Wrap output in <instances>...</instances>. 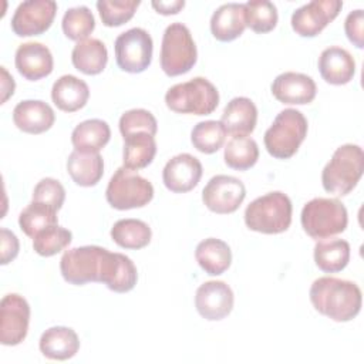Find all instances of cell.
<instances>
[{
  "mask_svg": "<svg viewBox=\"0 0 364 364\" xmlns=\"http://www.w3.org/2000/svg\"><path fill=\"white\" fill-rule=\"evenodd\" d=\"M119 131L122 136H128L135 132H146L154 136L158 131V122L148 109L135 108L121 115Z\"/></svg>",
  "mask_w": 364,
  "mask_h": 364,
  "instance_id": "40",
  "label": "cell"
},
{
  "mask_svg": "<svg viewBox=\"0 0 364 364\" xmlns=\"http://www.w3.org/2000/svg\"><path fill=\"white\" fill-rule=\"evenodd\" d=\"M13 121L20 131L37 135L48 131L53 127L55 114L44 101L26 100L14 107Z\"/></svg>",
  "mask_w": 364,
  "mask_h": 364,
  "instance_id": "19",
  "label": "cell"
},
{
  "mask_svg": "<svg viewBox=\"0 0 364 364\" xmlns=\"http://www.w3.org/2000/svg\"><path fill=\"white\" fill-rule=\"evenodd\" d=\"M18 225L24 235L34 239V236L38 235L41 230L58 225L57 210L46 203L33 200L21 210L18 216Z\"/></svg>",
  "mask_w": 364,
  "mask_h": 364,
  "instance_id": "34",
  "label": "cell"
},
{
  "mask_svg": "<svg viewBox=\"0 0 364 364\" xmlns=\"http://www.w3.org/2000/svg\"><path fill=\"white\" fill-rule=\"evenodd\" d=\"M108 249L88 245L67 250L60 260V270L64 280L70 284L82 286L91 282H100Z\"/></svg>",
  "mask_w": 364,
  "mask_h": 364,
  "instance_id": "9",
  "label": "cell"
},
{
  "mask_svg": "<svg viewBox=\"0 0 364 364\" xmlns=\"http://www.w3.org/2000/svg\"><path fill=\"white\" fill-rule=\"evenodd\" d=\"M343 3L340 0H313L291 14V28L301 37H316L333 21Z\"/></svg>",
  "mask_w": 364,
  "mask_h": 364,
  "instance_id": "14",
  "label": "cell"
},
{
  "mask_svg": "<svg viewBox=\"0 0 364 364\" xmlns=\"http://www.w3.org/2000/svg\"><path fill=\"white\" fill-rule=\"evenodd\" d=\"M290 198L279 191L269 192L250 202L245 210V223L250 230L276 235L286 232L291 223Z\"/></svg>",
  "mask_w": 364,
  "mask_h": 364,
  "instance_id": "3",
  "label": "cell"
},
{
  "mask_svg": "<svg viewBox=\"0 0 364 364\" xmlns=\"http://www.w3.org/2000/svg\"><path fill=\"white\" fill-rule=\"evenodd\" d=\"M16 68L28 81H37L53 71L54 60L47 46L41 43H23L16 51Z\"/></svg>",
  "mask_w": 364,
  "mask_h": 364,
  "instance_id": "18",
  "label": "cell"
},
{
  "mask_svg": "<svg viewBox=\"0 0 364 364\" xmlns=\"http://www.w3.org/2000/svg\"><path fill=\"white\" fill-rule=\"evenodd\" d=\"M318 71L326 82L344 85L355 74V61L346 48L337 46L328 47L318 57Z\"/></svg>",
  "mask_w": 364,
  "mask_h": 364,
  "instance_id": "20",
  "label": "cell"
},
{
  "mask_svg": "<svg viewBox=\"0 0 364 364\" xmlns=\"http://www.w3.org/2000/svg\"><path fill=\"white\" fill-rule=\"evenodd\" d=\"M316 266L324 273H337L350 262V245L343 239L320 240L314 246Z\"/></svg>",
  "mask_w": 364,
  "mask_h": 364,
  "instance_id": "31",
  "label": "cell"
},
{
  "mask_svg": "<svg viewBox=\"0 0 364 364\" xmlns=\"http://www.w3.org/2000/svg\"><path fill=\"white\" fill-rule=\"evenodd\" d=\"M304 232L313 239H326L346 230V206L334 198H314L303 206L300 216Z\"/></svg>",
  "mask_w": 364,
  "mask_h": 364,
  "instance_id": "6",
  "label": "cell"
},
{
  "mask_svg": "<svg viewBox=\"0 0 364 364\" xmlns=\"http://www.w3.org/2000/svg\"><path fill=\"white\" fill-rule=\"evenodd\" d=\"M185 6L183 0H172V1H152V7L156 10V13L169 16L179 13Z\"/></svg>",
  "mask_w": 364,
  "mask_h": 364,
  "instance_id": "44",
  "label": "cell"
},
{
  "mask_svg": "<svg viewBox=\"0 0 364 364\" xmlns=\"http://www.w3.org/2000/svg\"><path fill=\"white\" fill-rule=\"evenodd\" d=\"M0 235H1V264H7L17 257L20 245H18L17 236L11 230L1 228Z\"/></svg>",
  "mask_w": 364,
  "mask_h": 364,
  "instance_id": "43",
  "label": "cell"
},
{
  "mask_svg": "<svg viewBox=\"0 0 364 364\" xmlns=\"http://www.w3.org/2000/svg\"><path fill=\"white\" fill-rule=\"evenodd\" d=\"M155 138L146 132H135L124 136V166L131 171L146 168L155 158Z\"/></svg>",
  "mask_w": 364,
  "mask_h": 364,
  "instance_id": "30",
  "label": "cell"
},
{
  "mask_svg": "<svg viewBox=\"0 0 364 364\" xmlns=\"http://www.w3.org/2000/svg\"><path fill=\"white\" fill-rule=\"evenodd\" d=\"M30 306L17 294H6L0 301V343L3 346L20 344L28 331Z\"/></svg>",
  "mask_w": 364,
  "mask_h": 364,
  "instance_id": "11",
  "label": "cell"
},
{
  "mask_svg": "<svg viewBox=\"0 0 364 364\" xmlns=\"http://www.w3.org/2000/svg\"><path fill=\"white\" fill-rule=\"evenodd\" d=\"M220 122L233 136L249 135L257 122V108L250 98L236 97L225 107Z\"/></svg>",
  "mask_w": 364,
  "mask_h": 364,
  "instance_id": "25",
  "label": "cell"
},
{
  "mask_svg": "<svg viewBox=\"0 0 364 364\" xmlns=\"http://www.w3.org/2000/svg\"><path fill=\"white\" fill-rule=\"evenodd\" d=\"M61 27L67 38L82 41L94 31L95 18L87 6L71 7L64 13Z\"/></svg>",
  "mask_w": 364,
  "mask_h": 364,
  "instance_id": "36",
  "label": "cell"
},
{
  "mask_svg": "<svg viewBox=\"0 0 364 364\" xmlns=\"http://www.w3.org/2000/svg\"><path fill=\"white\" fill-rule=\"evenodd\" d=\"M225 162L236 171L252 168L259 159V146L255 139L247 135H235L225 146Z\"/></svg>",
  "mask_w": 364,
  "mask_h": 364,
  "instance_id": "33",
  "label": "cell"
},
{
  "mask_svg": "<svg viewBox=\"0 0 364 364\" xmlns=\"http://www.w3.org/2000/svg\"><path fill=\"white\" fill-rule=\"evenodd\" d=\"M109 138V125L98 118L80 122L71 134L74 148L82 152H100L108 144Z\"/></svg>",
  "mask_w": 364,
  "mask_h": 364,
  "instance_id": "29",
  "label": "cell"
},
{
  "mask_svg": "<svg viewBox=\"0 0 364 364\" xmlns=\"http://www.w3.org/2000/svg\"><path fill=\"white\" fill-rule=\"evenodd\" d=\"M245 28V4L242 3L222 4L212 14L210 31L212 36L219 41H233L243 34Z\"/></svg>",
  "mask_w": 364,
  "mask_h": 364,
  "instance_id": "22",
  "label": "cell"
},
{
  "mask_svg": "<svg viewBox=\"0 0 364 364\" xmlns=\"http://www.w3.org/2000/svg\"><path fill=\"white\" fill-rule=\"evenodd\" d=\"M40 351L50 360H68L74 357L80 348L77 333L64 326L47 328L40 337Z\"/></svg>",
  "mask_w": 364,
  "mask_h": 364,
  "instance_id": "23",
  "label": "cell"
},
{
  "mask_svg": "<svg viewBox=\"0 0 364 364\" xmlns=\"http://www.w3.org/2000/svg\"><path fill=\"white\" fill-rule=\"evenodd\" d=\"M0 70H1V104H4L7 101V98L10 95H13L16 82L4 67H0Z\"/></svg>",
  "mask_w": 364,
  "mask_h": 364,
  "instance_id": "45",
  "label": "cell"
},
{
  "mask_svg": "<svg viewBox=\"0 0 364 364\" xmlns=\"http://www.w3.org/2000/svg\"><path fill=\"white\" fill-rule=\"evenodd\" d=\"M198 51L189 28L182 23L169 24L162 37L161 68L169 77L186 74L195 65Z\"/></svg>",
  "mask_w": 364,
  "mask_h": 364,
  "instance_id": "7",
  "label": "cell"
},
{
  "mask_svg": "<svg viewBox=\"0 0 364 364\" xmlns=\"http://www.w3.org/2000/svg\"><path fill=\"white\" fill-rule=\"evenodd\" d=\"M364 171V152L360 145L344 144L338 146L321 172L326 192L336 196L350 193L358 183Z\"/></svg>",
  "mask_w": 364,
  "mask_h": 364,
  "instance_id": "2",
  "label": "cell"
},
{
  "mask_svg": "<svg viewBox=\"0 0 364 364\" xmlns=\"http://www.w3.org/2000/svg\"><path fill=\"white\" fill-rule=\"evenodd\" d=\"M228 131L220 121H202L198 122L192 132L191 141L192 145L202 154H213L219 151L226 139Z\"/></svg>",
  "mask_w": 364,
  "mask_h": 364,
  "instance_id": "35",
  "label": "cell"
},
{
  "mask_svg": "<svg viewBox=\"0 0 364 364\" xmlns=\"http://www.w3.org/2000/svg\"><path fill=\"white\" fill-rule=\"evenodd\" d=\"M246 198L243 182L235 176L216 175L202 191L205 206L219 215H226L237 210Z\"/></svg>",
  "mask_w": 364,
  "mask_h": 364,
  "instance_id": "13",
  "label": "cell"
},
{
  "mask_svg": "<svg viewBox=\"0 0 364 364\" xmlns=\"http://www.w3.org/2000/svg\"><path fill=\"white\" fill-rule=\"evenodd\" d=\"M307 119L294 108H286L277 114L270 128L264 132V146L277 159L291 158L307 135Z\"/></svg>",
  "mask_w": 364,
  "mask_h": 364,
  "instance_id": "4",
  "label": "cell"
},
{
  "mask_svg": "<svg viewBox=\"0 0 364 364\" xmlns=\"http://www.w3.org/2000/svg\"><path fill=\"white\" fill-rule=\"evenodd\" d=\"M112 240L124 249H142L152 237L151 228L139 219H119L111 229Z\"/></svg>",
  "mask_w": 364,
  "mask_h": 364,
  "instance_id": "32",
  "label": "cell"
},
{
  "mask_svg": "<svg viewBox=\"0 0 364 364\" xmlns=\"http://www.w3.org/2000/svg\"><path fill=\"white\" fill-rule=\"evenodd\" d=\"M166 107L178 114L209 115L219 104L216 87L203 77L172 85L165 94Z\"/></svg>",
  "mask_w": 364,
  "mask_h": 364,
  "instance_id": "5",
  "label": "cell"
},
{
  "mask_svg": "<svg viewBox=\"0 0 364 364\" xmlns=\"http://www.w3.org/2000/svg\"><path fill=\"white\" fill-rule=\"evenodd\" d=\"M245 20L255 33H269L277 24V9L267 0L247 1L245 3Z\"/></svg>",
  "mask_w": 364,
  "mask_h": 364,
  "instance_id": "37",
  "label": "cell"
},
{
  "mask_svg": "<svg viewBox=\"0 0 364 364\" xmlns=\"http://www.w3.org/2000/svg\"><path fill=\"white\" fill-rule=\"evenodd\" d=\"M138 280V272L134 262L122 255L108 250L104 262L101 283L115 293H127L132 290Z\"/></svg>",
  "mask_w": 364,
  "mask_h": 364,
  "instance_id": "21",
  "label": "cell"
},
{
  "mask_svg": "<svg viewBox=\"0 0 364 364\" xmlns=\"http://www.w3.org/2000/svg\"><path fill=\"white\" fill-rule=\"evenodd\" d=\"M115 60L122 71L136 74L145 71L152 61L154 43L141 27L129 28L115 38Z\"/></svg>",
  "mask_w": 364,
  "mask_h": 364,
  "instance_id": "10",
  "label": "cell"
},
{
  "mask_svg": "<svg viewBox=\"0 0 364 364\" xmlns=\"http://www.w3.org/2000/svg\"><path fill=\"white\" fill-rule=\"evenodd\" d=\"M67 172L80 186H94L104 175V161L100 152L74 149L67 159Z\"/></svg>",
  "mask_w": 364,
  "mask_h": 364,
  "instance_id": "26",
  "label": "cell"
},
{
  "mask_svg": "<svg viewBox=\"0 0 364 364\" xmlns=\"http://www.w3.org/2000/svg\"><path fill=\"white\" fill-rule=\"evenodd\" d=\"M71 61L78 71L87 75H97L102 73L107 65L108 51L101 40L87 38L74 46Z\"/></svg>",
  "mask_w": 364,
  "mask_h": 364,
  "instance_id": "28",
  "label": "cell"
},
{
  "mask_svg": "<svg viewBox=\"0 0 364 364\" xmlns=\"http://www.w3.org/2000/svg\"><path fill=\"white\" fill-rule=\"evenodd\" d=\"M90 98V88L85 81L75 75L60 77L51 88V100L58 109L75 112L81 109Z\"/></svg>",
  "mask_w": 364,
  "mask_h": 364,
  "instance_id": "24",
  "label": "cell"
},
{
  "mask_svg": "<svg viewBox=\"0 0 364 364\" xmlns=\"http://www.w3.org/2000/svg\"><path fill=\"white\" fill-rule=\"evenodd\" d=\"M57 13L53 0H27L18 4L11 18V30L18 37L40 36L47 31Z\"/></svg>",
  "mask_w": 364,
  "mask_h": 364,
  "instance_id": "12",
  "label": "cell"
},
{
  "mask_svg": "<svg viewBox=\"0 0 364 364\" xmlns=\"http://www.w3.org/2000/svg\"><path fill=\"white\" fill-rule=\"evenodd\" d=\"M195 259L205 273L219 276L229 269L232 263V252L226 242L216 237H208L198 243Z\"/></svg>",
  "mask_w": 364,
  "mask_h": 364,
  "instance_id": "27",
  "label": "cell"
},
{
  "mask_svg": "<svg viewBox=\"0 0 364 364\" xmlns=\"http://www.w3.org/2000/svg\"><path fill=\"white\" fill-rule=\"evenodd\" d=\"M202 164L191 154H179L171 158L164 171V185L173 193H185L192 191L202 178Z\"/></svg>",
  "mask_w": 364,
  "mask_h": 364,
  "instance_id": "16",
  "label": "cell"
},
{
  "mask_svg": "<svg viewBox=\"0 0 364 364\" xmlns=\"http://www.w3.org/2000/svg\"><path fill=\"white\" fill-rule=\"evenodd\" d=\"M105 198L107 202L118 210L142 208L152 200L154 186L148 179L125 166H121L111 176L105 191Z\"/></svg>",
  "mask_w": 364,
  "mask_h": 364,
  "instance_id": "8",
  "label": "cell"
},
{
  "mask_svg": "<svg viewBox=\"0 0 364 364\" xmlns=\"http://www.w3.org/2000/svg\"><path fill=\"white\" fill-rule=\"evenodd\" d=\"M139 3V0H100L97 9L104 26L118 27L134 17Z\"/></svg>",
  "mask_w": 364,
  "mask_h": 364,
  "instance_id": "39",
  "label": "cell"
},
{
  "mask_svg": "<svg viewBox=\"0 0 364 364\" xmlns=\"http://www.w3.org/2000/svg\"><path fill=\"white\" fill-rule=\"evenodd\" d=\"M71 239L73 233L68 229L54 225L34 236L33 249L40 256L50 257L65 249L71 243Z\"/></svg>",
  "mask_w": 364,
  "mask_h": 364,
  "instance_id": "38",
  "label": "cell"
},
{
  "mask_svg": "<svg viewBox=\"0 0 364 364\" xmlns=\"http://www.w3.org/2000/svg\"><path fill=\"white\" fill-rule=\"evenodd\" d=\"M65 199L64 186L54 178H43L33 191V200L46 203L58 210Z\"/></svg>",
  "mask_w": 364,
  "mask_h": 364,
  "instance_id": "41",
  "label": "cell"
},
{
  "mask_svg": "<svg viewBox=\"0 0 364 364\" xmlns=\"http://www.w3.org/2000/svg\"><path fill=\"white\" fill-rule=\"evenodd\" d=\"M309 296L313 307L334 321H350L361 310V290L350 280L331 276L318 277L313 282Z\"/></svg>",
  "mask_w": 364,
  "mask_h": 364,
  "instance_id": "1",
  "label": "cell"
},
{
  "mask_svg": "<svg viewBox=\"0 0 364 364\" xmlns=\"http://www.w3.org/2000/svg\"><path fill=\"white\" fill-rule=\"evenodd\" d=\"M317 87L311 77L301 73L287 71L279 74L272 84V94L283 104L304 105L316 98Z\"/></svg>",
  "mask_w": 364,
  "mask_h": 364,
  "instance_id": "17",
  "label": "cell"
},
{
  "mask_svg": "<svg viewBox=\"0 0 364 364\" xmlns=\"http://www.w3.org/2000/svg\"><path fill=\"white\" fill-rule=\"evenodd\" d=\"M235 296L229 284L222 280H210L200 284L195 294V307L198 313L209 320L218 321L229 316L233 309Z\"/></svg>",
  "mask_w": 364,
  "mask_h": 364,
  "instance_id": "15",
  "label": "cell"
},
{
  "mask_svg": "<svg viewBox=\"0 0 364 364\" xmlns=\"http://www.w3.org/2000/svg\"><path fill=\"white\" fill-rule=\"evenodd\" d=\"M364 11L363 10H354L348 13L346 21H344V31L347 38L357 47H364Z\"/></svg>",
  "mask_w": 364,
  "mask_h": 364,
  "instance_id": "42",
  "label": "cell"
}]
</instances>
